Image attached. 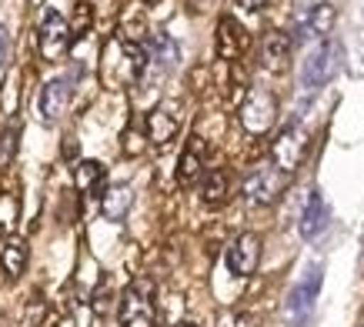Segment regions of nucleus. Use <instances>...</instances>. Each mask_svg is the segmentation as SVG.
<instances>
[{
	"label": "nucleus",
	"mask_w": 364,
	"mask_h": 327,
	"mask_svg": "<svg viewBox=\"0 0 364 327\" xmlns=\"http://www.w3.org/2000/svg\"><path fill=\"white\" fill-rule=\"evenodd\" d=\"M14 220H17V200L11 194H0V230L14 227Z\"/></svg>",
	"instance_id": "412c9836"
},
{
	"label": "nucleus",
	"mask_w": 364,
	"mask_h": 327,
	"mask_svg": "<svg viewBox=\"0 0 364 327\" xmlns=\"http://www.w3.org/2000/svg\"><path fill=\"white\" fill-rule=\"evenodd\" d=\"M74 37H77L80 31H87L90 27V17H94V14H90V4H77V7H74Z\"/></svg>",
	"instance_id": "5701e85b"
},
{
	"label": "nucleus",
	"mask_w": 364,
	"mask_h": 327,
	"mask_svg": "<svg viewBox=\"0 0 364 327\" xmlns=\"http://www.w3.org/2000/svg\"><path fill=\"white\" fill-rule=\"evenodd\" d=\"M131 204H134V191L127 184L107 187V191H104V197H100V210H104V218H111V220H124V218H127Z\"/></svg>",
	"instance_id": "4468645a"
},
{
	"label": "nucleus",
	"mask_w": 364,
	"mask_h": 327,
	"mask_svg": "<svg viewBox=\"0 0 364 327\" xmlns=\"http://www.w3.org/2000/svg\"><path fill=\"white\" fill-rule=\"evenodd\" d=\"M328 220H331V210H328V204H324V197L318 194V191H311V197L304 200V210H301V237L304 240H314L321 234V230L328 227Z\"/></svg>",
	"instance_id": "9d476101"
},
{
	"label": "nucleus",
	"mask_w": 364,
	"mask_h": 327,
	"mask_svg": "<svg viewBox=\"0 0 364 327\" xmlns=\"http://www.w3.org/2000/svg\"><path fill=\"white\" fill-rule=\"evenodd\" d=\"M338 60H341V47L331 44V41H324V44L314 50V54L304 60V70H301V84L308 90H318L324 87L328 80L334 77L338 70Z\"/></svg>",
	"instance_id": "423d86ee"
},
{
	"label": "nucleus",
	"mask_w": 364,
	"mask_h": 327,
	"mask_svg": "<svg viewBox=\"0 0 364 327\" xmlns=\"http://www.w3.org/2000/svg\"><path fill=\"white\" fill-rule=\"evenodd\" d=\"M321 274H324L321 264H314L304 274V281H298V287L291 291V297H287V324L291 327H301L311 317V311L318 304V294H321Z\"/></svg>",
	"instance_id": "20e7f679"
},
{
	"label": "nucleus",
	"mask_w": 364,
	"mask_h": 327,
	"mask_svg": "<svg viewBox=\"0 0 364 327\" xmlns=\"http://www.w3.org/2000/svg\"><path fill=\"white\" fill-rule=\"evenodd\" d=\"M0 267H4V274H7L11 281H17L23 274V267H27V244H23V237H11L4 244V251H0Z\"/></svg>",
	"instance_id": "dca6fc26"
},
{
	"label": "nucleus",
	"mask_w": 364,
	"mask_h": 327,
	"mask_svg": "<svg viewBox=\"0 0 364 327\" xmlns=\"http://www.w3.org/2000/svg\"><path fill=\"white\" fill-rule=\"evenodd\" d=\"M257 264H261V237L257 234H241V237L231 244V251H228V267H231L234 277H251L257 271Z\"/></svg>",
	"instance_id": "6e6552de"
},
{
	"label": "nucleus",
	"mask_w": 364,
	"mask_h": 327,
	"mask_svg": "<svg viewBox=\"0 0 364 327\" xmlns=\"http://www.w3.org/2000/svg\"><path fill=\"white\" fill-rule=\"evenodd\" d=\"M304 151H308V137H304V131L301 127H284V131L277 134V141L271 144V164L274 167H281L284 174H291V171H298V164L304 161Z\"/></svg>",
	"instance_id": "0eeeda50"
},
{
	"label": "nucleus",
	"mask_w": 364,
	"mask_h": 327,
	"mask_svg": "<svg viewBox=\"0 0 364 327\" xmlns=\"http://www.w3.org/2000/svg\"><path fill=\"white\" fill-rule=\"evenodd\" d=\"M291 60V37L281 31H267L264 44H261V64L267 70H284Z\"/></svg>",
	"instance_id": "ddd939ff"
},
{
	"label": "nucleus",
	"mask_w": 364,
	"mask_h": 327,
	"mask_svg": "<svg viewBox=\"0 0 364 327\" xmlns=\"http://www.w3.org/2000/svg\"><path fill=\"white\" fill-rule=\"evenodd\" d=\"M228 191H231V181H228V171H208L204 174V184H200V197H204V204H224L228 200Z\"/></svg>",
	"instance_id": "6ab92c4d"
},
{
	"label": "nucleus",
	"mask_w": 364,
	"mask_h": 327,
	"mask_svg": "<svg viewBox=\"0 0 364 327\" xmlns=\"http://www.w3.org/2000/svg\"><path fill=\"white\" fill-rule=\"evenodd\" d=\"M244 50H247V31L234 17H221V23H218V57L237 60Z\"/></svg>",
	"instance_id": "1a4fd4ad"
},
{
	"label": "nucleus",
	"mask_w": 364,
	"mask_h": 327,
	"mask_svg": "<svg viewBox=\"0 0 364 327\" xmlns=\"http://www.w3.org/2000/svg\"><path fill=\"white\" fill-rule=\"evenodd\" d=\"M4 54H7V27L0 23V64H4Z\"/></svg>",
	"instance_id": "a878e982"
},
{
	"label": "nucleus",
	"mask_w": 364,
	"mask_h": 327,
	"mask_svg": "<svg viewBox=\"0 0 364 327\" xmlns=\"http://www.w3.org/2000/svg\"><path fill=\"white\" fill-rule=\"evenodd\" d=\"M287 181H291V174H284V171L274 167V164H264V167L251 171V177L244 181V194H247L251 204L264 208V204H274L277 197L284 194Z\"/></svg>",
	"instance_id": "f03ea898"
},
{
	"label": "nucleus",
	"mask_w": 364,
	"mask_h": 327,
	"mask_svg": "<svg viewBox=\"0 0 364 327\" xmlns=\"http://www.w3.org/2000/svg\"><path fill=\"white\" fill-rule=\"evenodd\" d=\"M151 57H154V64L161 67V70H174V64L181 60V50H177L174 37L157 33L154 41H151Z\"/></svg>",
	"instance_id": "aec40b11"
},
{
	"label": "nucleus",
	"mask_w": 364,
	"mask_h": 327,
	"mask_svg": "<svg viewBox=\"0 0 364 327\" xmlns=\"http://www.w3.org/2000/svg\"><path fill=\"white\" fill-rule=\"evenodd\" d=\"M67 100H70V80L67 77H54V80H47L44 90H41V114L44 120H57L64 114Z\"/></svg>",
	"instance_id": "f8f14e48"
},
{
	"label": "nucleus",
	"mask_w": 364,
	"mask_h": 327,
	"mask_svg": "<svg viewBox=\"0 0 364 327\" xmlns=\"http://www.w3.org/2000/svg\"><path fill=\"white\" fill-rule=\"evenodd\" d=\"M154 281L134 277L121 294V327H154Z\"/></svg>",
	"instance_id": "f257e3e1"
},
{
	"label": "nucleus",
	"mask_w": 364,
	"mask_h": 327,
	"mask_svg": "<svg viewBox=\"0 0 364 327\" xmlns=\"http://www.w3.org/2000/svg\"><path fill=\"white\" fill-rule=\"evenodd\" d=\"M74 184L84 194H100L104 197V167L97 161H80L74 171Z\"/></svg>",
	"instance_id": "a211bd4d"
},
{
	"label": "nucleus",
	"mask_w": 364,
	"mask_h": 327,
	"mask_svg": "<svg viewBox=\"0 0 364 327\" xmlns=\"http://www.w3.org/2000/svg\"><path fill=\"white\" fill-rule=\"evenodd\" d=\"M177 327H198V324H191V321H184V324H177Z\"/></svg>",
	"instance_id": "bb28decb"
},
{
	"label": "nucleus",
	"mask_w": 364,
	"mask_h": 327,
	"mask_svg": "<svg viewBox=\"0 0 364 327\" xmlns=\"http://www.w3.org/2000/svg\"><path fill=\"white\" fill-rule=\"evenodd\" d=\"M74 44V27L67 23L64 14L57 11H44L41 21V57L44 60H60Z\"/></svg>",
	"instance_id": "7ed1b4c3"
},
{
	"label": "nucleus",
	"mask_w": 364,
	"mask_h": 327,
	"mask_svg": "<svg viewBox=\"0 0 364 327\" xmlns=\"http://www.w3.org/2000/svg\"><path fill=\"white\" fill-rule=\"evenodd\" d=\"M221 327H257V317H251V314H228L221 321Z\"/></svg>",
	"instance_id": "b1692460"
},
{
	"label": "nucleus",
	"mask_w": 364,
	"mask_h": 327,
	"mask_svg": "<svg viewBox=\"0 0 364 327\" xmlns=\"http://www.w3.org/2000/svg\"><path fill=\"white\" fill-rule=\"evenodd\" d=\"M14 151H17V127H7V131H4V137H0V164L11 161Z\"/></svg>",
	"instance_id": "4be33fe9"
},
{
	"label": "nucleus",
	"mask_w": 364,
	"mask_h": 327,
	"mask_svg": "<svg viewBox=\"0 0 364 327\" xmlns=\"http://www.w3.org/2000/svg\"><path fill=\"white\" fill-rule=\"evenodd\" d=\"M267 0H237V7H244V11H261Z\"/></svg>",
	"instance_id": "393cba45"
},
{
	"label": "nucleus",
	"mask_w": 364,
	"mask_h": 327,
	"mask_svg": "<svg viewBox=\"0 0 364 327\" xmlns=\"http://www.w3.org/2000/svg\"><path fill=\"white\" fill-rule=\"evenodd\" d=\"M274 117H277V100H274V94H271V90L254 87L251 94L244 97V104H241V124H244V131L264 134V131H271Z\"/></svg>",
	"instance_id": "39448f33"
},
{
	"label": "nucleus",
	"mask_w": 364,
	"mask_h": 327,
	"mask_svg": "<svg viewBox=\"0 0 364 327\" xmlns=\"http://www.w3.org/2000/svg\"><path fill=\"white\" fill-rule=\"evenodd\" d=\"M177 127H181V120H177L174 110L164 107V104L154 107L151 110V117H147V137H151L154 144H167L177 134Z\"/></svg>",
	"instance_id": "2eb2a0df"
},
{
	"label": "nucleus",
	"mask_w": 364,
	"mask_h": 327,
	"mask_svg": "<svg viewBox=\"0 0 364 327\" xmlns=\"http://www.w3.org/2000/svg\"><path fill=\"white\" fill-rule=\"evenodd\" d=\"M204 181V141L194 137V141L184 147L181 161H177V184L181 187H191Z\"/></svg>",
	"instance_id": "9b49d317"
},
{
	"label": "nucleus",
	"mask_w": 364,
	"mask_h": 327,
	"mask_svg": "<svg viewBox=\"0 0 364 327\" xmlns=\"http://www.w3.org/2000/svg\"><path fill=\"white\" fill-rule=\"evenodd\" d=\"M334 21H338V11H334L331 4H314L308 11V21L301 23V33H314V37H324V33H331Z\"/></svg>",
	"instance_id": "f3484780"
}]
</instances>
